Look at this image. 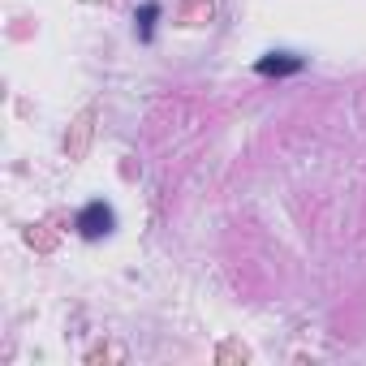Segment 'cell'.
<instances>
[{
	"instance_id": "cell-1",
	"label": "cell",
	"mask_w": 366,
	"mask_h": 366,
	"mask_svg": "<svg viewBox=\"0 0 366 366\" xmlns=\"http://www.w3.org/2000/svg\"><path fill=\"white\" fill-rule=\"evenodd\" d=\"M74 229H78V237H86V242H99V237H108L112 229H117V212L104 203V199H91L78 216H74Z\"/></svg>"
},
{
	"instance_id": "cell-2",
	"label": "cell",
	"mask_w": 366,
	"mask_h": 366,
	"mask_svg": "<svg viewBox=\"0 0 366 366\" xmlns=\"http://www.w3.org/2000/svg\"><path fill=\"white\" fill-rule=\"evenodd\" d=\"M254 69H259L263 78H289V74H302V69H306V61H302V56H293V52H267Z\"/></svg>"
},
{
	"instance_id": "cell-3",
	"label": "cell",
	"mask_w": 366,
	"mask_h": 366,
	"mask_svg": "<svg viewBox=\"0 0 366 366\" xmlns=\"http://www.w3.org/2000/svg\"><path fill=\"white\" fill-rule=\"evenodd\" d=\"M155 18H159V5L151 0V5H142V14H138V22H142V39H151V26H155Z\"/></svg>"
}]
</instances>
